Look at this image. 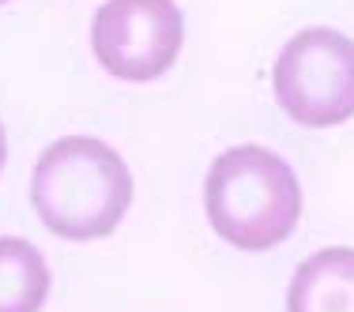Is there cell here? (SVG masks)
Wrapping results in <instances>:
<instances>
[{
    "label": "cell",
    "instance_id": "1",
    "mask_svg": "<svg viewBox=\"0 0 354 312\" xmlns=\"http://www.w3.org/2000/svg\"><path fill=\"white\" fill-rule=\"evenodd\" d=\"M132 170L109 143L64 136L38 155L30 204L53 237L98 241L124 222L132 207Z\"/></svg>",
    "mask_w": 354,
    "mask_h": 312
},
{
    "label": "cell",
    "instance_id": "2",
    "mask_svg": "<svg viewBox=\"0 0 354 312\" xmlns=\"http://www.w3.org/2000/svg\"><path fill=\"white\" fill-rule=\"evenodd\" d=\"M204 215L230 248L268 252L298 230L301 181L283 155L241 143L207 166Z\"/></svg>",
    "mask_w": 354,
    "mask_h": 312
},
{
    "label": "cell",
    "instance_id": "3",
    "mask_svg": "<svg viewBox=\"0 0 354 312\" xmlns=\"http://www.w3.org/2000/svg\"><path fill=\"white\" fill-rule=\"evenodd\" d=\"M272 95L301 128H335L354 117V38L306 27L272 64Z\"/></svg>",
    "mask_w": 354,
    "mask_h": 312
},
{
    "label": "cell",
    "instance_id": "4",
    "mask_svg": "<svg viewBox=\"0 0 354 312\" xmlns=\"http://www.w3.org/2000/svg\"><path fill=\"white\" fill-rule=\"evenodd\" d=\"M185 46L177 0H106L91 19L95 61L124 83L162 79Z\"/></svg>",
    "mask_w": 354,
    "mask_h": 312
},
{
    "label": "cell",
    "instance_id": "5",
    "mask_svg": "<svg viewBox=\"0 0 354 312\" xmlns=\"http://www.w3.org/2000/svg\"><path fill=\"white\" fill-rule=\"evenodd\" d=\"M286 312H354V248L328 244L298 264Z\"/></svg>",
    "mask_w": 354,
    "mask_h": 312
},
{
    "label": "cell",
    "instance_id": "6",
    "mask_svg": "<svg viewBox=\"0 0 354 312\" xmlns=\"http://www.w3.org/2000/svg\"><path fill=\"white\" fill-rule=\"evenodd\" d=\"M46 256L23 237H0V312H41L49 301Z\"/></svg>",
    "mask_w": 354,
    "mask_h": 312
},
{
    "label": "cell",
    "instance_id": "7",
    "mask_svg": "<svg viewBox=\"0 0 354 312\" xmlns=\"http://www.w3.org/2000/svg\"><path fill=\"white\" fill-rule=\"evenodd\" d=\"M8 162V136H4V121H0V170Z\"/></svg>",
    "mask_w": 354,
    "mask_h": 312
},
{
    "label": "cell",
    "instance_id": "8",
    "mask_svg": "<svg viewBox=\"0 0 354 312\" xmlns=\"http://www.w3.org/2000/svg\"><path fill=\"white\" fill-rule=\"evenodd\" d=\"M0 4H8V0H0Z\"/></svg>",
    "mask_w": 354,
    "mask_h": 312
}]
</instances>
